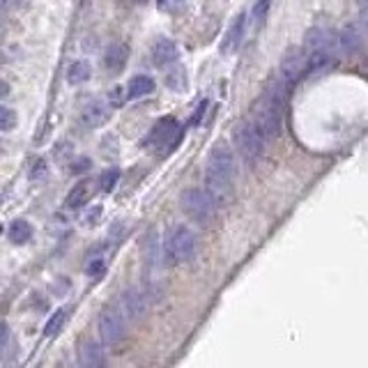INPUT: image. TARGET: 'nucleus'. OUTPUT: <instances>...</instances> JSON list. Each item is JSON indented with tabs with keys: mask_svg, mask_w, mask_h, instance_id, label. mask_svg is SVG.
<instances>
[{
	"mask_svg": "<svg viewBox=\"0 0 368 368\" xmlns=\"http://www.w3.org/2000/svg\"><path fill=\"white\" fill-rule=\"evenodd\" d=\"M302 74H309V51L292 49L288 56L281 60V79L285 83H295Z\"/></svg>",
	"mask_w": 368,
	"mask_h": 368,
	"instance_id": "0eeeda50",
	"label": "nucleus"
},
{
	"mask_svg": "<svg viewBox=\"0 0 368 368\" xmlns=\"http://www.w3.org/2000/svg\"><path fill=\"white\" fill-rule=\"evenodd\" d=\"M269 5H272V0H258V3H256V8H254L256 25H260L265 21V17H267V12H269Z\"/></svg>",
	"mask_w": 368,
	"mask_h": 368,
	"instance_id": "5701e85b",
	"label": "nucleus"
},
{
	"mask_svg": "<svg viewBox=\"0 0 368 368\" xmlns=\"http://www.w3.org/2000/svg\"><path fill=\"white\" fill-rule=\"evenodd\" d=\"M150 92H154V79L141 74V76H134L132 81H129V85H127V97L129 99H141Z\"/></svg>",
	"mask_w": 368,
	"mask_h": 368,
	"instance_id": "dca6fc26",
	"label": "nucleus"
},
{
	"mask_svg": "<svg viewBox=\"0 0 368 368\" xmlns=\"http://www.w3.org/2000/svg\"><path fill=\"white\" fill-rule=\"evenodd\" d=\"M357 3L361 5V8H364V10H368V0H357Z\"/></svg>",
	"mask_w": 368,
	"mask_h": 368,
	"instance_id": "bb28decb",
	"label": "nucleus"
},
{
	"mask_svg": "<svg viewBox=\"0 0 368 368\" xmlns=\"http://www.w3.org/2000/svg\"><path fill=\"white\" fill-rule=\"evenodd\" d=\"M12 3H25V0H3V5H5V8H10Z\"/></svg>",
	"mask_w": 368,
	"mask_h": 368,
	"instance_id": "a878e982",
	"label": "nucleus"
},
{
	"mask_svg": "<svg viewBox=\"0 0 368 368\" xmlns=\"http://www.w3.org/2000/svg\"><path fill=\"white\" fill-rule=\"evenodd\" d=\"M99 336L104 345H118L127 336V313L122 306H106L99 316Z\"/></svg>",
	"mask_w": 368,
	"mask_h": 368,
	"instance_id": "39448f33",
	"label": "nucleus"
},
{
	"mask_svg": "<svg viewBox=\"0 0 368 368\" xmlns=\"http://www.w3.org/2000/svg\"><path fill=\"white\" fill-rule=\"evenodd\" d=\"M306 51H316V53H327V56H336L340 49V37L338 32H331V30H311L309 35H306Z\"/></svg>",
	"mask_w": 368,
	"mask_h": 368,
	"instance_id": "423d86ee",
	"label": "nucleus"
},
{
	"mask_svg": "<svg viewBox=\"0 0 368 368\" xmlns=\"http://www.w3.org/2000/svg\"><path fill=\"white\" fill-rule=\"evenodd\" d=\"M147 295L143 290L139 288H132V290H125L122 292V297H120V306H122V311L127 313V318H132V320H139L143 313L147 311Z\"/></svg>",
	"mask_w": 368,
	"mask_h": 368,
	"instance_id": "1a4fd4ad",
	"label": "nucleus"
},
{
	"mask_svg": "<svg viewBox=\"0 0 368 368\" xmlns=\"http://www.w3.org/2000/svg\"><path fill=\"white\" fill-rule=\"evenodd\" d=\"M139 3H147V0H139Z\"/></svg>",
	"mask_w": 368,
	"mask_h": 368,
	"instance_id": "cd10ccee",
	"label": "nucleus"
},
{
	"mask_svg": "<svg viewBox=\"0 0 368 368\" xmlns=\"http://www.w3.org/2000/svg\"><path fill=\"white\" fill-rule=\"evenodd\" d=\"M90 74H92L90 65H88L85 60H76V63H72L70 70H67V81H70L72 85H81L90 79Z\"/></svg>",
	"mask_w": 368,
	"mask_h": 368,
	"instance_id": "f3484780",
	"label": "nucleus"
},
{
	"mask_svg": "<svg viewBox=\"0 0 368 368\" xmlns=\"http://www.w3.org/2000/svg\"><path fill=\"white\" fill-rule=\"evenodd\" d=\"M14 122H17V113L12 111V108L3 106V111H0V129H3V132H10V129L14 127Z\"/></svg>",
	"mask_w": 368,
	"mask_h": 368,
	"instance_id": "4be33fe9",
	"label": "nucleus"
},
{
	"mask_svg": "<svg viewBox=\"0 0 368 368\" xmlns=\"http://www.w3.org/2000/svg\"><path fill=\"white\" fill-rule=\"evenodd\" d=\"M175 139H177V122H175V118L168 115V118H161L152 127V132L147 136V145L159 147V145H166L168 141H175Z\"/></svg>",
	"mask_w": 368,
	"mask_h": 368,
	"instance_id": "9b49d317",
	"label": "nucleus"
},
{
	"mask_svg": "<svg viewBox=\"0 0 368 368\" xmlns=\"http://www.w3.org/2000/svg\"><path fill=\"white\" fill-rule=\"evenodd\" d=\"M182 207L192 219H196L198 223H207L216 216V198L207 189H187L182 194Z\"/></svg>",
	"mask_w": 368,
	"mask_h": 368,
	"instance_id": "7ed1b4c3",
	"label": "nucleus"
},
{
	"mask_svg": "<svg viewBox=\"0 0 368 368\" xmlns=\"http://www.w3.org/2000/svg\"><path fill=\"white\" fill-rule=\"evenodd\" d=\"M265 143H267V136H265L263 127L258 125V120L242 122V127L237 129V147H240L242 156L249 163L260 159L263 150H265Z\"/></svg>",
	"mask_w": 368,
	"mask_h": 368,
	"instance_id": "20e7f679",
	"label": "nucleus"
},
{
	"mask_svg": "<svg viewBox=\"0 0 368 368\" xmlns=\"http://www.w3.org/2000/svg\"><path fill=\"white\" fill-rule=\"evenodd\" d=\"M205 184H207V192L212 194L216 201H223L233 192L235 154L226 143L214 145V150L209 152L207 163H205Z\"/></svg>",
	"mask_w": 368,
	"mask_h": 368,
	"instance_id": "f257e3e1",
	"label": "nucleus"
},
{
	"mask_svg": "<svg viewBox=\"0 0 368 368\" xmlns=\"http://www.w3.org/2000/svg\"><path fill=\"white\" fill-rule=\"evenodd\" d=\"M101 272H104V260H101V258H92V260L88 263V274L97 278Z\"/></svg>",
	"mask_w": 368,
	"mask_h": 368,
	"instance_id": "b1692460",
	"label": "nucleus"
},
{
	"mask_svg": "<svg viewBox=\"0 0 368 368\" xmlns=\"http://www.w3.org/2000/svg\"><path fill=\"white\" fill-rule=\"evenodd\" d=\"M205 108H207V101H203V104H201L198 108H196V113L192 115V120H189V122H192V127H196V125H198V122H201V118H203V115H205Z\"/></svg>",
	"mask_w": 368,
	"mask_h": 368,
	"instance_id": "393cba45",
	"label": "nucleus"
},
{
	"mask_svg": "<svg viewBox=\"0 0 368 368\" xmlns=\"http://www.w3.org/2000/svg\"><path fill=\"white\" fill-rule=\"evenodd\" d=\"M244 28H247V14H237L233 21H230V25L226 28V35H223L221 44H219V51L223 56H233V53L240 49Z\"/></svg>",
	"mask_w": 368,
	"mask_h": 368,
	"instance_id": "6e6552de",
	"label": "nucleus"
},
{
	"mask_svg": "<svg viewBox=\"0 0 368 368\" xmlns=\"http://www.w3.org/2000/svg\"><path fill=\"white\" fill-rule=\"evenodd\" d=\"M338 37H340V49H343V51H357L359 46H361L359 30L352 28V25H347V28L340 30Z\"/></svg>",
	"mask_w": 368,
	"mask_h": 368,
	"instance_id": "6ab92c4d",
	"label": "nucleus"
},
{
	"mask_svg": "<svg viewBox=\"0 0 368 368\" xmlns=\"http://www.w3.org/2000/svg\"><path fill=\"white\" fill-rule=\"evenodd\" d=\"M65 323H67V309H60V311H56V316L49 318V323H46V327H44V334L49 338L51 336H58Z\"/></svg>",
	"mask_w": 368,
	"mask_h": 368,
	"instance_id": "aec40b11",
	"label": "nucleus"
},
{
	"mask_svg": "<svg viewBox=\"0 0 368 368\" xmlns=\"http://www.w3.org/2000/svg\"><path fill=\"white\" fill-rule=\"evenodd\" d=\"M8 235H10V240L14 242V244H25V242H28L30 237H32V228H30V223H28V221L17 219V221H12V223H10Z\"/></svg>",
	"mask_w": 368,
	"mask_h": 368,
	"instance_id": "a211bd4d",
	"label": "nucleus"
},
{
	"mask_svg": "<svg viewBox=\"0 0 368 368\" xmlns=\"http://www.w3.org/2000/svg\"><path fill=\"white\" fill-rule=\"evenodd\" d=\"M177 58H180V51H177L175 42H170V39H159V42L154 44L152 49V60L156 67H161V70H166L173 63H177Z\"/></svg>",
	"mask_w": 368,
	"mask_h": 368,
	"instance_id": "ddd939ff",
	"label": "nucleus"
},
{
	"mask_svg": "<svg viewBox=\"0 0 368 368\" xmlns=\"http://www.w3.org/2000/svg\"><path fill=\"white\" fill-rule=\"evenodd\" d=\"M129 58V46L127 44H113L111 49L106 51L104 56V65L108 72H122V67L127 65Z\"/></svg>",
	"mask_w": 368,
	"mask_h": 368,
	"instance_id": "2eb2a0df",
	"label": "nucleus"
},
{
	"mask_svg": "<svg viewBox=\"0 0 368 368\" xmlns=\"http://www.w3.org/2000/svg\"><path fill=\"white\" fill-rule=\"evenodd\" d=\"M108 118H111V106L104 104V101H88L83 111H81V122L92 129L104 127Z\"/></svg>",
	"mask_w": 368,
	"mask_h": 368,
	"instance_id": "9d476101",
	"label": "nucleus"
},
{
	"mask_svg": "<svg viewBox=\"0 0 368 368\" xmlns=\"http://www.w3.org/2000/svg\"><path fill=\"white\" fill-rule=\"evenodd\" d=\"M177 3H182V0H177Z\"/></svg>",
	"mask_w": 368,
	"mask_h": 368,
	"instance_id": "c85d7f7f",
	"label": "nucleus"
},
{
	"mask_svg": "<svg viewBox=\"0 0 368 368\" xmlns=\"http://www.w3.org/2000/svg\"><path fill=\"white\" fill-rule=\"evenodd\" d=\"M92 196V182L90 180H81L79 184H74V189L67 196V207L70 209H79L83 207Z\"/></svg>",
	"mask_w": 368,
	"mask_h": 368,
	"instance_id": "4468645a",
	"label": "nucleus"
},
{
	"mask_svg": "<svg viewBox=\"0 0 368 368\" xmlns=\"http://www.w3.org/2000/svg\"><path fill=\"white\" fill-rule=\"evenodd\" d=\"M118 180H120V170H118V168L106 170V173L101 175V192H104V194H111L113 189H115V184H118Z\"/></svg>",
	"mask_w": 368,
	"mask_h": 368,
	"instance_id": "412c9836",
	"label": "nucleus"
},
{
	"mask_svg": "<svg viewBox=\"0 0 368 368\" xmlns=\"http://www.w3.org/2000/svg\"><path fill=\"white\" fill-rule=\"evenodd\" d=\"M79 364L81 368H106V354L99 343L85 340L79 350Z\"/></svg>",
	"mask_w": 368,
	"mask_h": 368,
	"instance_id": "f8f14e48",
	"label": "nucleus"
},
{
	"mask_svg": "<svg viewBox=\"0 0 368 368\" xmlns=\"http://www.w3.org/2000/svg\"><path fill=\"white\" fill-rule=\"evenodd\" d=\"M196 256V237L187 226H173L163 242V258L170 265H184Z\"/></svg>",
	"mask_w": 368,
	"mask_h": 368,
	"instance_id": "f03ea898",
	"label": "nucleus"
}]
</instances>
